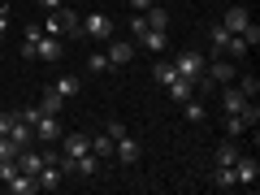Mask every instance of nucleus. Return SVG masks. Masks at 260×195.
Returning <instances> with one entry per match:
<instances>
[{
  "mask_svg": "<svg viewBox=\"0 0 260 195\" xmlns=\"http://www.w3.org/2000/svg\"><path fill=\"white\" fill-rule=\"evenodd\" d=\"M44 35H78V13L74 9H52L44 18Z\"/></svg>",
  "mask_w": 260,
  "mask_h": 195,
  "instance_id": "1",
  "label": "nucleus"
},
{
  "mask_svg": "<svg viewBox=\"0 0 260 195\" xmlns=\"http://www.w3.org/2000/svg\"><path fill=\"white\" fill-rule=\"evenodd\" d=\"M78 30H83L87 39H95V44H109L113 39V18L109 13H87V18L78 22Z\"/></svg>",
  "mask_w": 260,
  "mask_h": 195,
  "instance_id": "2",
  "label": "nucleus"
},
{
  "mask_svg": "<svg viewBox=\"0 0 260 195\" xmlns=\"http://www.w3.org/2000/svg\"><path fill=\"white\" fill-rule=\"evenodd\" d=\"M130 30H135V39H139L143 48H152V52H165V48H169L165 30H152L148 22H143V13H135V22H130Z\"/></svg>",
  "mask_w": 260,
  "mask_h": 195,
  "instance_id": "3",
  "label": "nucleus"
},
{
  "mask_svg": "<svg viewBox=\"0 0 260 195\" xmlns=\"http://www.w3.org/2000/svg\"><path fill=\"white\" fill-rule=\"evenodd\" d=\"M204 78H213V87H225L239 78V70H234V61H225V56H213V65H204Z\"/></svg>",
  "mask_w": 260,
  "mask_h": 195,
  "instance_id": "4",
  "label": "nucleus"
},
{
  "mask_svg": "<svg viewBox=\"0 0 260 195\" xmlns=\"http://www.w3.org/2000/svg\"><path fill=\"white\" fill-rule=\"evenodd\" d=\"M174 70H178V74H182V78H191V83H195V78L204 74V56H200V52H191V48H186V52H178V56H174Z\"/></svg>",
  "mask_w": 260,
  "mask_h": 195,
  "instance_id": "5",
  "label": "nucleus"
},
{
  "mask_svg": "<svg viewBox=\"0 0 260 195\" xmlns=\"http://www.w3.org/2000/svg\"><path fill=\"white\" fill-rule=\"evenodd\" d=\"M139 152H143V143L135 139V135H121V139L113 143V156H117L121 165H135V160H139Z\"/></svg>",
  "mask_w": 260,
  "mask_h": 195,
  "instance_id": "6",
  "label": "nucleus"
},
{
  "mask_svg": "<svg viewBox=\"0 0 260 195\" xmlns=\"http://www.w3.org/2000/svg\"><path fill=\"white\" fill-rule=\"evenodd\" d=\"M61 135H65V130L56 126V117L39 113V121H35V139H39V143H61Z\"/></svg>",
  "mask_w": 260,
  "mask_h": 195,
  "instance_id": "7",
  "label": "nucleus"
},
{
  "mask_svg": "<svg viewBox=\"0 0 260 195\" xmlns=\"http://www.w3.org/2000/svg\"><path fill=\"white\" fill-rule=\"evenodd\" d=\"M234 178H239L243 186H256V178H260L256 156H243V152H239V160H234Z\"/></svg>",
  "mask_w": 260,
  "mask_h": 195,
  "instance_id": "8",
  "label": "nucleus"
},
{
  "mask_svg": "<svg viewBox=\"0 0 260 195\" xmlns=\"http://www.w3.org/2000/svg\"><path fill=\"white\" fill-rule=\"evenodd\" d=\"M251 22V13H247V5H230V9H225V18H221V26L230 30V35H239L243 26H247Z\"/></svg>",
  "mask_w": 260,
  "mask_h": 195,
  "instance_id": "9",
  "label": "nucleus"
},
{
  "mask_svg": "<svg viewBox=\"0 0 260 195\" xmlns=\"http://www.w3.org/2000/svg\"><path fill=\"white\" fill-rule=\"evenodd\" d=\"M61 52H65V48L56 44V35H44V39L35 44V56H39V61H48V65H52V61H61Z\"/></svg>",
  "mask_w": 260,
  "mask_h": 195,
  "instance_id": "10",
  "label": "nucleus"
},
{
  "mask_svg": "<svg viewBox=\"0 0 260 195\" xmlns=\"http://www.w3.org/2000/svg\"><path fill=\"white\" fill-rule=\"evenodd\" d=\"M165 91H169V100H174V104H186V100L195 95V83H191V78H182V74H178L174 83L165 87Z\"/></svg>",
  "mask_w": 260,
  "mask_h": 195,
  "instance_id": "11",
  "label": "nucleus"
},
{
  "mask_svg": "<svg viewBox=\"0 0 260 195\" xmlns=\"http://www.w3.org/2000/svg\"><path fill=\"white\" fill-rule=\"evenodd\" d=\"M5 186H9L13 195H35V191H39L35 174H22V169H18V174H13V178H9V182H5Z\"/></svg>",
  "mask_w": 260,
  "mask_h": 195,
  "instance_id": "12",
  "label": "nucleus"
},
{
  "mask_svg": "<svg viewBox=\"0 0 260 195\" xmlns=\"http://www.w3.org/2000/svg\"><path fill=\"white\" fill-rule=\"evenodd\" d=\"M35 182H39V191H56L61 186V165H39Z\"/></svg>",
  "mask_w": 260,
  "mask_h": 195,
  "instance_id": "13",
  "label": "nucleus"
},
{
  "mask_svg": "<svg viewBox=\"0 0 260 195\" xmlns=\"http://www.w3.org/2000/svg\"><path fill=\"white\" fill-rule=\"evenodd\" d=\"M104 56H109V65H130L135 61V44H117V39H113Z\"/></svg>",
  "mask_w": 260,
  "mask_h": 195,
  "instance_id": "14",
  "label": "nucleus"
},
{
  "mask_svg": "<svg viewBox=\"0 0 260 195\" xmlns=\"http://www.w3.org/2000/svg\"><path fill=\"white\" fill-rule=\"evenodd\" d=\"M9 139L18 143V148H30V143H35V126H26V121H13V126H9Z\"/></svg>",
  "mask_w": 260,
  "mask_h": 195,
  "instance_id": "15",
  "label": "nucleus"
},
{
  "mask_svg": "<svg viewBox=\"0 0 260 195\" xmlns=\"http://www.w3.org/2000/svg\"><path fill=\"white\" fill-rule=\"evenodd\" d=\"M61 104H65V95L56 91V87H44V100H39V109H44L48 117H56V113H61Z\"/></svg>",
  "mask_w": 260,
  "mask_h": 195,
  "instance_id": "16",
  "label": "nucleus"
},
{
  "mask_svg": "<svg viewBox=\"0 0 260 195\" xmlns=\"http://www.w3.org/2000/svg\"><path fill=\"white\" fill-rule=\"evenodd\" d=\"M243 104H247V95H243L239 87H230V83H225V91H221V109H225V113H239Z\"/></svg>",
  "mask_w": 260,
  "mask_h": 195,
  "instance_id": "17",
  "label": "nucleus"
},
{
  "mask_svg": "<svg viewBox=\"0 0 260 195\" xmlns=\"http://www.w3.org/2000/svg\"><path fill=\"white\" fill-rule=\"evenodd\" d=\"M213 186H217V191H230V186H239L234 165H217V169H213Z\"/></svg>",
  "mask_w": 260,
  "mask_h": 195,
  "instance_id": "18",
  "label": "nucleus"
},
{
  "mask_svg": "<svg viewBox=\"0 0 260 195\" xmlns=\"http://www.w3.org/2000/svg\"><path fill=\"white\" fill-rule=\"evenodd\" d=\"M178 78V70H174V61H156L152 65V83H160V87H169Z\"/></svg>",
  "mask_w": 260,
  "mask_h": 195,
  "instance_id": "19",
  "label": "nucleus"
},
{
  "mask_svg": "<svg viewBox=\"0 0 260 195\" xmlns=\"http://www.w3.org/2000/svg\"><path fill=\"white\" fill-rule=\"evenodd\" d=\"M95 169H100V156H91V152H87V156H78V160H74V174H78V178H91Z\"/></svg>",
  "mask_w": 260,
  "mask_h": 195,
  "instance_id": "20",
  "label": "nucleus"
},
{
  "mask_svg": "<svg viewBox=\"0 0 260 195\" xmlns=\"http://www.w3.org/2000/svg\"><path fill=\"white\" fill-rule=\"evenodd\" d=\"M91 156L113 160V139H109V135H95V139H91Z\"/></svg>",
  "mask_w": 260,
  "mask_h": 195,
  "instance_id": "21",
  "label": "nucleus"
},
{
  "mask_svg": "<svg viewBox=\"0 0 260 195\" xmlns=\"http://www.w3.org/2000/svg\"><path fill=\"white\" fill-rule=\"evenodd\" d=\"M182 117H186V121H204V117H208L204 100H195V95H191V100H186V109H182Z\"/></svg>",
  "mask_w": 260,
  "mask_h": 195,
  "instance_id": "22",
  "label": "nucleus"
},
{
  "mask_svg": "<svg viewBox=\"0 0 260 195\" xmlns=\"http://www.w3.org/2000/svg\"><path fill=\"white\" fill-rule=\"evenodd\" d=\"M52 87H56V91L65 95V100H70V95H78V74H61V78H56Z\"/></svg>",
  "mask_w": 260,
  "mask_h": 195,
  "instance_id": "23",
  "label": "nucleus"
},
{
  "mask_svg": "<svg viewBox=\"0 0 260 195\" xmlns=\"http://www.w3.org/2000/svg\"><path fill=\"white\" fill-rule=\"evenodd\" d=\"M230 39H234V35H230L225 26H213V52H217V56H225V48H230Z\"/></svg>",
  "mask_w": 260,
  "mask_h": 195,
  "instance_id": "24",
  "label": "nucleus"
},
{
  "mask_svg": "<svg viewBox=\"0 0 260 195\" xmlns=\"http://www.w3.org/2000/svg\"><path fill=\"white\" fill-rule=\"evenodd\" d=\"M239 91L247 95V100H256V95H260V78H256V74H243V78H239Z\"/></svg>",
  "mask_w": 260,
  "mask_h": 195,
  "instance_id": "25",
  "label": "nucleus"
},
{
  "mask_svg": "<svg viewBox=\"0 0 260 195\" xmlns=\"http://www.w3.org/2000/svg\"><path fill=\"white\" fill-rule=\"evenodd\" d=\"M234 160H239V148H234V139H230V143L217 148V165H234Z\"/></svg>",
  "mask_w": 260,
  "mask_h": 195,
  "instance_id": "26",
  "label": "nucleus"
},
{
  "mask_svg": "<svg viewBox=\"0 0 260 195\" xmlns=\"http://www.w3.org/2000/svg\"><path fill=\"white\" fill-rule=\"evenodd\" d=\"M87 70H91V74H104V70H109V56H104V52H91V56H87Z\"/></svg>",
  "mask_w": 260,
  "mask_h": 195,
  "instance_id": "27",
  "label": "nucleus"
},
{
  "mask_svg": "<svg viewBox=\"0 0 260 195\" xmlns=\"http://www.w3.org/2000/svg\"><path fill=\"white\" fill-rule=\"evenodd\" d=\"M39 113H44L39 104H26V109H18V121H26V126H35V121H39Z\"/></svg>",
  "mask_w": 260,
  "mask_h": 195,
  "instance_id": "28",
  "label": "nucleus"
},
{
  "mask_svg": "<svg viewBox=\"0 0 260 195\" xmlns=\"http://www.w3.org/2000/svg\"><path fill=\"white\" fill-rule=\"evenodd\" d=\"M243 130H247V126H243V117H239V113H230V117H225V135L234 139V135H243Z\"/></svg>",
  "mask_w": 260,
  "mask_h": 195,
  "instance_id": "29",
  "label": "nucleus"
},
{
  "mask_svg": "<svg viewBox=\"0 0 260 195\" xmlns=\"http://www.w3.org/2000/svg\"><path fill=\"white\" fill-rule=\"evenodd\" d=\"M39 39H44V26L39 22H26V44H39Z\"/></svg>",
  "mask_w": 260,
  "mask_h": 195,
  "instance_id": "30",
  "label": "nucleus"
},
{
  "mask_svg": "<svg viewBox=\"0 0 260 195\" xmlns=\"http://www.w3.org/2000/svg\"><path fill=\"white\" fill-rule=\"evenodd\" d=\"M225 52H230V56H247V52H251V48H247V44H243V39H239V35H234V39H230V48H225Z\"/></svg>",
  "mask_w": 260,
  "mask_h": 195,
  "instance_id": "31",
  "label": "nucleus"
},
{
  "mask_svg": "<svg viewBox=\"0 0 260 195\" xmlns=\"http://www.w3.org/2000/svg\"><path fill=\"white\" fill-rule=\"evenodd\" d=\"M104 135H109V139H113V143H117V139H121V135H130V130H126V126H121V121H109V130H104Z\"/></svg>",
  "mask_w": 260,
  "mask_h": 195,
  "instance_id": "32",
  "label": "nucleus"
},
{
  "mask_svg": "<svg viewBox=\"0 0 260 195\" xmlns=\"http://www.w3.org/2000/svg\"><path fill=\"white\" fill-rule=\"evenodd\" d=\"M13 121H18V109H13V113H0V135H9Z\"/></svg>",
  "mask_w": 260,
  "mask_h": 195,
  "instance_id": "33",
  "label": "nucleus"
},
{
  "mask_svg": "<svg viewBox=\"0 0 260 195\" xmlns=\"http://www.w3.org/2000/svg\"><path fill=\"white\" fill-rule=\"evenodd\" d=\"M148 5H152V0H130V9H139V13L148 9Z\"/></svg>",
  "mask_w": 260,
  "mask_h": 195,
  "instance_id": "34",
  "label": "nucleus"
},
{
  "mask_svg": "<svg viewBox=\"0 0 260 195\" xmlns=\"http://www.w3.org/2000/svg\"><path fill=\"white\" fill-rule=\"evenodd\" d=\"M39 5H44L48 13H52V9H61V0H39Z\"/></svg>",
  "mask_w": 260,
  "mask_h": 195,
  "instance_id": "35",
  "label": "nucleus"
}]
</instances>
